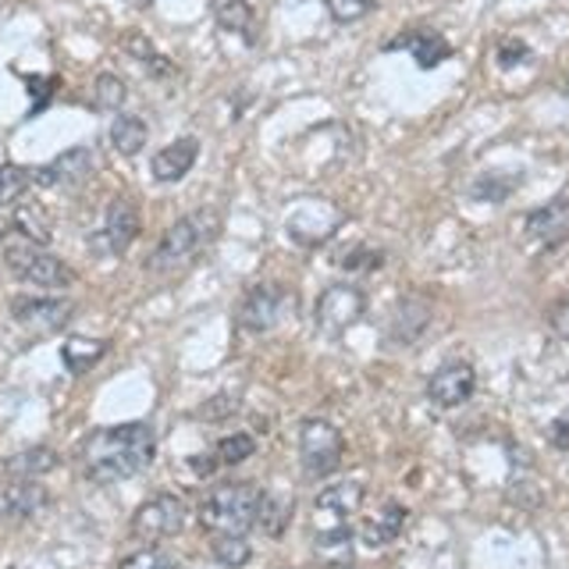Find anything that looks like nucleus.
I'll use <instances>...</instances> for the list:
<instances>
[{
	"label": "nucleus",
	"mask_w": 569,
	"mask_h": 569,
	"mask_svg": "<svg viewBox=\"0 0 569 569\" xmlns=\"http://www.w3.org/2000/svg\"><path fill=\"white\" fill-rule=\"evenodd\" d=\"M196 157H200V139H196V136H178L174 142H168L164 150L153 153L150 171H153L157 182H164V186L182 182V178L192 171Z\"/></svg>",
	"instance_id": "a211bd4d"
},
{
	"label": "nucleus",
	"mask_w": 569,
	"mask_h": 569,
	"mask_svg": "<svg viewBox=\"0 0 569 569\" xmlns=\"http://www.w3.org/2000/svg\"><path fill=\"white\" fill-rule=\"evenodd\" d=\"M385 263V249L378 246H349L342 257H338V267H346V271H378V267Z\"/></svg>",
	"instance_id": "7c9ffc66"
},
{
	"label": "nucleus",
	"mask_w": 569,
	"mask_h": 569,
	"mask_svg": "<svg viewBox=\"0 0 569 569\" xmlns=\"http://www.w3.org/2000/svg\"><path fill=\"white\" fill-rule=\"evenodd\" d=\"M210 11H213V22H218L224 32L231 36H242L246 43H253V8L249 0H210Z\"/></svg>",
	"instance_id": "412c9836"
},
{
	"label": "nucleus",
	"mask_w": 569,
	"mask_h": 569,
	"mask_svg": "<svg viewBox=\"0 0 569 569\" xmlns=\"http://www.w3.org/2000/svg\"><path fill=\"white\" fill-rule=\"evenodd\" d=\"M103 352H107V342H100V338H68L61 346V360L71 373H86V370H93V363Z\"/></svg>",
	"instance_id": "a878e982"
},
{
	"label": "nucleus",
	"mask_w": 569,
	"mask_h": 569,
	"mask_svg": "<svg viewBox=\"0 0 569 569\" xmlns=\"http://www.w3.org/2000/svg\"><path fill=\"white\" fill-rule=\"evenodd\" d=\"M373 8H378V0H328V11L338 26H352L360 22V18H367Z\"/></svg>",
	"instance_id": "72a5a7b5"
},
{
	"label": "nucleus",
	"mask_w": 569,
	"mask_h": 569,
	"mask_svg": "<svg viewBox=\"0 0 569 569\" xmlns=\"http://www.w3.org/2000/svg\"><path fill=\"white\" fill-rule=\"evenodd\" d=\"M118 569H178L174 556H168V551H160V548H139L132 551V556H124L118 562Z\"/></svg>",
	"instance_id": "473e14b6"
},
{
	"label": "nucleus",
	"mask_w": 569,
	"mask_h": 569,
	"mask_svg": "<svg viewBox=\"0 0 569 569\" xmlns=\"http://www.w3.org/2000/svg\"><path fill=\"white\" fill-rule=\"evenodd\" d=\"M260 491L253 480H228V485L210 488L207 498L200 502V523L203 530H231V533H246L253 527Z\"/></svg>",
	"instance_id": "39448f33"
},
{
	"label": "nucleus",
	"mask_w": 569,
	"mask_h": 569,
	"mask_svg": "<svg viewBox=\"0 0 569 569\" xmlns=\"http://www.w3.org/2000/svg\"><path fill=\"white\" fill-rule=\"evenodd\" d=\"M189 467H192L196 473H200V477H207V473L218 470V456H213V452H210V456H207V452H203V456H192V459H189Z\"/></svg>",
	"instance_id": "ea45409f"
},
{
	"label": "nucleus",
	"mask_w": 569,
	"mask_h": 569,
	"mask_svg": "<svg viewBox=\"0 0 569 569\" xmlns=\"http://www.w3.org/2000/svg\"><path fill=\"white\" fill-rule=\"evenodd\" d=\"M292 509H296L292 498L274 495V491H260V502H257L253 527H257V530H263L267 538H281V533L289 530Z\"/></svg>",
	"instance_id": "aec40b11"
},
{
	"label": "nucleus",
	"mask_w": 569,
	"mask_h": 569,
	"mask_svg": "<svg viewBox=\"0 0 569 569\" xmlns=\"http://www.w3.org/2000/svg\"><path fill=\"white\" fill-rule=\"evenodd\" d=\"M186 516H189V509L178 495H171V491L150 495L132 516V538L147 541V545L174 538V533L186 527Z\"/></svg>",
	"instance_id": "6e6552de"
},
{
	"label": "nucleus",
	"mask_w": 569,
	"mask_h": 569,
	"mask_svg": "<svg viewBox=\"0 0 569 569\" xmlns=\"http://www.w3.org/2000/svg\"><path fill=\"white\" fill-rule=\"evenodd\" d=\"M548 441L556 445L559 452H569V409H562V413L551 420L548 427Z\"/></svg>",
	"instance_id": "4c0bfd02"
},
{
	"label": "nucleus",
	"mask_w": 569,
	"mask_h": 569,
	"mask_svg": "<svg viewBox=\"0 0 569 569\" xmlns=\"http://www.w3.org/2000/svg\"><path fill=\"white\" fill-rule=\"evenodd\" d=\"M406 520H409V509L399 506V502H385L373 516L360 523V541L367 548H385L391 541H399V533L406 530Z\"/></svg>",
	"instance_id": "6ab92c4d"
},
{
	"label": "nucleus",
	"mask_w": 569,
	"mask_h": 569,
	"mask_svg": "<svg viewBox=\"0 0 569 569\" xmlns=\"http://www.w3.org/2000/svg\"><path fill=\"white\" fill-rule=\"evenodd\" d=\"M520 182V178H502L498 171H488V174H480L477 182H473V200H488V203H502L506 196L512 192V186Z\"/></svg>",
	"instance_id": "2f4dec72"
},
{
	"label": "nucleus",
	"mask_w": 569,
	"mask_h": 569,
	"mask_svg": "<svg viewBox=\"0 0 569 569\" xmlns=\"http://www.w3.org/2000/svg\"><path fill=\"white\" fill-rule=\"evenodd\" d=\"M29 82V93H32V107H29V118H36L50 103L53 89H58V79H43V76H26Z\"/></svg>",
	"instance_id": "c9c22d12"
},
{
	"label": "nucleus",
	"mask_w": 569,
	"mask_h": 569,
	"mask_svg": "<svg viewBox=\"0 0 569 569\" xmlns=\"http://www.w3.org/2000/svg\"><path fill=\"white\" fill-rule=\"evenodd\" d=\"M385 50H409L417 58V68H423V71H431L452 58V43L445 40L438 29H427V26L406 29L402 36H396V40H388Z\"/></svg>",
	"instance_id": "f3484780"
},
{
	"label": "nucleus",
	"mask_w": 569,
	"mask_h": 569,
	"mask_svg": "<svg viewBox=\"0 0 569 569\" xmlns=\"http://www.w3.org/2000/svg\"><path fill=\"white\" fill-rule=\"evenodd\" d=\"M157 456V435L150 423H114L93 431L82 445V473L93 485H118L142 473Z\"/></svg>",
	"instance_id": "f257e3e1"
},
{
	"label": "nucleus",
	"mask_w": 569,
	"mask_h": 569,
	"mask_svg": "<svg viewBox=\"0 0 569 569\" xmlns=\"http://www.w3.org/2000/svg\"><path fill=\"white\" fill-rule=\"evenodd\" d=\"M50 506V491L32 477H14L0 459V520H29Z\"/></svg>",
	"instance_id": "f8f14e48"
},
{
	"label": "nucleus",
	"mask_w": 569,
	"mask_h": 569,
	"mask_svg": "<svg viewBox=\"0 0 569 569\" xmlns=\"http://www.w3.org/2000/svg\"><path fill=\"white\" fill-rule=\"evenodd\" d=\"M495 58H498V68H516V64H523L530 61V47L523 40H516V36H506V40H498V50H495Z\"/></svg>",
	"instance_id": "f704fd0d"
},
{
	"label": "nucleus",
	"mask_w": 569,
	"mask_h": 569,
	"mask_svg": "<svg viewBox=\"0 0 569 569\" xmlns=\"http://www.w3.org/2000/svg\"><path fill=\"white\" fill-rule=\"evenodd\" d=\"M32 186V168L22 164H4L0 168V207H14Z\"/></svg>",
	"instance_id": "cd10ccee"
},
{
	"label": "nucleus",
	"mask_w": 569,
	"mask_h": 569,
	"mask_svg": "<svg viewBox=\"0 0 569 569\" xmlns=\"http://www.w3.org/2000/svg\"><path fill=\"white\" fill-rule=\"evenodd\" d=\"M363 485L360 480H342L328 485L313 498L317 520H313V545L317 551H346L352 545V516L363 506Z\"/></svg>",
	"instance_id": "20e7f679"
},
{
	"label": "nucleus",
	"mask_w": 569,
	"mask_h": 569,
	"mask_svg": "<svg viewBox=\"0 0 569 569\" xmlns=\"http://www.w3.org/2000/svg\"><path fill=\"white\" fill-rule=\"evenodd\" d=\"M257 452V438L236 431V435H224L218 445H213V456H218V467H239L249 456Z\"/></svg>",
	"instance_id": "bb28decb"
},
{
	"label": "nucleus",
	"mask_w": 569,
	"mask_h": 569,
	"mask_svg": "<svg viewBox=\"0 0 569 569\" xmlns=\"http://www.w3.org/2000/svg\"><path fill=\"white\" fill-rule=\"evenodd\" d=\"M335 569H349V566H335Z\"/></svg>",
	"instance_id": "37998d69"
},
{
	"label": "nucleus",
	"mask_w": 569,
	"mask_h": 569,
	"mask_svg": "<svg viewBox=\"0 0 569 569\" xmlns=\"http://www.w3.org/2000/svg\"><path fill=\"white\" fill-rule=\"evenodd\" d=\"M363 313H367V296H363V289H356V284H349V281L328 284V289L320 292L317 307H313L317 328L331 338L346 335L352 325H360Z\"/></svg>",
	"instance_id": "1a4fd4ad"
},
{
	"label": "nucleus",
	"mask_w": 569,
	"mask_h": 569,
	"mask_svg": "<svg viewBox=\"0 0 569 569\" xmlns=\"http://www.w3.org/2000/svg\"><path fill=\"white\" fill-rule=\"evenodd\" d=\"M124 97H129V89H124V82L118 76H111V71H103V76L93 79V107L97 111H121Z\"/></svg>",
	"instance_id": "c85d7f7f"
},
{
	"label": "nucleus",
	"mask_w": 569,
	"mask_h": 569,
	"mask_svg": "<svg viewBox=\"0 0 569 569\" xmlns=\"http://www.w3.org/2000/svg\"><path fill=\"white\" fill-rule=\"evenodd\" d=\"M0 257L18 281L36 284V289H71L76 284V271L61 257H53L43 242H32L14 228L0 239Z\"/></svg>",
	"instance_id": "7ed1b4c3"
},
{
	"label": "nucleus",
	"mask_w": 569,
	"mask_h": 569,
	"mask_svg": "<svg viewBox=\"0 0 569 569\" xmlns=\"http://www.w3.org/2000/svg\"><path fill=\"white\" fill-rule=\"evenodd\" d=\"M477 391V370L467 360H452V363H441L431 381H427V399L438 409H456V406H467Z\"/></svg>",
	"instance_id": "4468645a"
},
{
	"label": "nucleus",
	"mask_w": 569,
	"mask_h": 569,
	"mask_svg": "<svg viewBox=\"0 0 569 569\" xmlns=\"http://www.w3.org/2000/svg\"><path fill=\"white\" fill-rule=\"evenodd\" d=\"M121 47L124 50H129L132 53V58L142 64V68H147L150 71V76L153 79H171L174 76V64L164 58V53H160L150 40H147V36H139V32H132V36H124V40H121Z\"/></svg>",
	"instance_id": "b1692460"
},
{
	"label": "nucleus",
	"mask_w": 569,
	"mask_h": 569,
	"mask_svg": "<svg viewBox=\"0 0 569 569\" xmlns=\"http://www.w3.org/2000/svg\"><path fill=\"white\" fill-rule=\"evenodd\" d=\"M76 317V302L71 299H53V296H18L11 302V320L26 335L43 338V335H58L61 328L71 325Z\"/></svg>",
	"instance_id": "9b49d317"
},
{
	"label": "nucleus",
	"mask_w": 569,
	"mask_h": 569,
	"mask_svg": "<svg viewBox=\"0 0 569 569\" xmlns=\"http://www.w3.org/2000/svg\"><path fill=\"white\" fill-rule=\"evenodd\" d=\"M239 409V396H213V399H207L200 409H196V417H207V420H221V417H228V413H236Z\"/></svg>",
	"instance_id": "e433bc0d"
},
{
	"label": "nucleus",
	"mask_w": 569,
	"mask_h": 569,
	"mask_svg": "<svg viewBox=\"0 0 569 569\" xmlns=\"http://www.w3.org/2000/svg\"><path fill=\"white\" fill-rule=\"evenodd\" d=\"M147 121H142L139 114H118L111 121V132H107V139H111V147L121 153V157H136L142 147H147Z\"/></svg>",
	"instance_id": "4be33fe9"
},
{
	"label": "nucleus",
	"mask_w": 569,
	"mask_h": 569,
	"mask_svg": "<svg viewBox=\"0 0 569 569\" xmlns=\"http://www.w3.org/2000/svg\"><path fill=\"white\" fill-rule=\"evenodd\" d=\"M218 236H221V210H213V207L189 210L164 231V236H160L157 249L147 260V271L157 278L182 274L196 260H200L203 249L213 246Z\"/></svg>",
	"instance_id": "f03ea898"
},
{
	"label": "nucleus",
	"mask_w": 569,
	"mask_h": 569,
	"mask_svg": "<svg viewBox=\"0 0 569 569\" xmlns=\"http://www.w3.org/2000/svg\"><path fill=\"white\" fill-rule=\"evenodd\" d=\"M431 328V302L423 296H406L399 299L396 313L388 317V342L399 346V349H409L420 342V335Z\"/></svg>",
	"instance_id": "2eb2a0df"
},
{
	"label": "nucleus",
	"mask_w": 569,
	"mask_h": 569,
	"mask_svg": "<svg viewBox=\"0 0 569 569\" xmlns=\"http://www.w3.org/2000/svg\"><path fill=\"white\" fill-rule=\"evenodd\" d=\"M292 310H296L292 289H284L278 281H260L242 296L239 310H236V325L246 335H263V331H274Z\"/></svg>",
	"instance_id": "423d86ee"
},
{
	"label": "nucleus",
	"mask_w": 569,
	"mask_h": 569,
	"mask_svg": "<svg viewBox=\"0 0 569 569\" xmlns=\"http://www.w3.org/2000/svg\"><path fill=\"white\" fill-rule=\"evenodd\" d=\"M129 4H136V8H147V4H153V0H129Z\"/></svg>",
	"instance_id": "a19ab883"
},
{
	"label": "nucleus",
	"mask_w": 569,
	"mask_h": 569,
	"mask_svg": "<svg viewBox=\"0 0 569 569\" xmlns=\"http://www.w3.org/2000/svg\"><path fill=\"white\" fill-rule=\"evenodd\" d=\"M551 328H556L566 342H569V299L566 302H559L556 310H551Z\"/></svg>",
	"instance_id": "58836bf2"
},
{
	"label": "nucleus",
	"mask_w": 569,
	"mask_h": 569,
	"mask_svg": "<svg viewBox=\"0 0 569 569\" xmlns=\"http://www.w3.org/2000/svg\"><path fill=\"white\" fill-rule=\"evenodd\" d=\"M562 93H566V97H569V79H566V86H562Z\"/></svg>",
	"instance_id": "79ce46f5"
},
{
	"label": "nucleus",
	"mask_w": 569,
	"mask_h": 569,
	"mask_svg": "<svg viewBox=\"0 0 569 569\" xmlns=\"http://www.w3.org/2000/svg\"><path fill=\"white\" fill-rule=\"evenodd\" d=\"M58 452L47 449V445H36V449H26V452H18L8 459V470L14 477H32V480H40L47 477L50 470H58Z\"/></svg>",
	"instance_id": "393cba45"
},
{
	"label": "nucleus",
	"mask_w": 569,
	"mask_h": 569,
	"mask_svg": "<svg viewBox=\"0 0 569 569\" xmlns=\"http://www.w3.org/2000/svg\"><path fill=\"white\" fill-rule=\"evenodd\" d=\"M527 239H533L545 249H556L569 239V196H556L551 203L527 213L523 221Z\"/></svg>",
	"instance_id": "dca6fc26"
},
{
	"label": "nucleus",
	"mask_w": 569,
	"mask_h": 569,
	"mask_svg": "<svg viewBox=\"0 0 569 569\" xmlns=\"http://www.w3.org/2000/svg\"><path fill=\"white\" fill-rule=\"evenodd\" d=\"M210 556L228 569H242L249 559H253V545L246 541V533L213 530L210 533Z\"/></svg>",
	"instance_id": "5701e85b"
},
{
	"label": "nucleus",
	"mask_w": 569,
	"mask_h": 569,
	"mask_svg": "<svg viewBox=\"0 0 569 569\" xmlns=\"http://www.w3.org/2000/svg\"><path fill=\"white\" fill-rule=\"evenodd\" d=\"M342 456H346V441H342V431H338L331 420H320V417L302 420V427H299L302 473L313 477V480L331 477L338 467H342Z\"/></svg>",
	"instance_id": "0eeeda50"
},
{
	"label": "nucleus",
	"mask_w": 569,
	"mask_h": 569,
	"mask_svg": "<svg viewBox=\"0 0 569 569\" xmlns=\"http://www.w3.org/2000/svg\"><path fill=\"white\" fill-rule=\"evenodd\" d=\"M139 228H142L139 207L129 196H114V200L107 203L100 231L89 239V249H93L97 257H121V253H129V246L139 239Z\"/></svg>",
	"instance_id": "9d476101"
},
{
	"label": "nucleus",
	"mask_w": 569,
	"mask_h": 569,
	"mask_svg": "<svg viewBox=\"0 0 569 569\" xmlns=\"http://www.w3.org/2000/svg\"><path fill=\"white\" fill-rule=\"evenodd\" d=\"M14 231H22V236H29L32 242H50V218L43 213V207H22L14 213Z\"/></svg>",
	"instance_id": "c756f323"
},
{
	"label": "nucleus",
	"mask_w": 569,
	"mask_h": 569,
	"mask_svg": "<svg viewBox=\"0 0 569 569\" xmlns=\"http://www.w3.org/2000/svg\"><path fill=\"white\" fill-rule=\"evenodd\" d=\"M97 171V157L89 147H71L58 153L50 164L32 171V186H47V189H79L86 186Z\"/></svg>",
	"instance_id": "ddd939ff"
}]
</instances>
